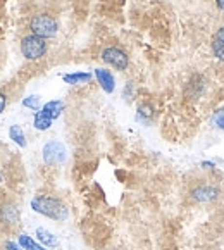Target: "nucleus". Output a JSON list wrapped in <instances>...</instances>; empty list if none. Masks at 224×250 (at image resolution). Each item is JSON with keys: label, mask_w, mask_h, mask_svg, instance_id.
Listing matches in <instances>:
<instances>
[{"label": "nucleus", "mask_w": 224, "mask_h": 250, "mask_svg": "<svg viewBox=\"0 0 224 250\" xmlns=\"http://www.w3.org/2000/svg\"><path fill=\"white\" fill-rule=\"evenodd\" d=\"M31 209L35 212L41 214V216L48 217V219L54 221H66L69 216V210H67L66 204L62 202L57 197L50 195H38L31 200Z\"/></svg>", "instance_id": "1"}, {"label": "nucleus", "mask_w": 224, "mask_h": 250, "mask_svg": "<svg viewBox=\"0 0 224 250\" xmlns=\"http://www.w3.org/2000/svg\"><path fill=\"white\" fill-rule=\"evenodd\" d=\"M30 30H31V35H37V37L47 40V38H52L57 35V31H59V22H57V19L48 14H37V16H33V19L30 21Z\"/></svg>", "instance_id": "2"}, {"label": "nucleus", "mask_w": 224, "mask_h": 250, "mask_svg": "<svg viewBox=\"0 0 224 250\" xmlns=\"http://www.w3.org/2000/svg\"><path fill=\"white\" fill-rule=\"evenodd\" d=\"M21 54L28 61H38L47 54V42L37 35H28L21 42Z\"/></svg>", "instance_id": "3"}, {"label": "nucleus", "mask_w": 224, "mask_h": 250, "mask_svg": "<svg viewBox=\"0 0 224 250\" xmlns=\"http://www.w3.org/2000/svg\"><path fill=\"white\" fill-rule=\"evenodd\" d=\"M221 197V188L217 185L204 183L197 185L190 190V200L195 204H212L219 200Z\"/></svg>", "instance_id": "4"}, {"label": "nucleus", "mask_w": 224, "mask_h": 250, "mask_svg": "<svg viewBox=\"0 0 224 250\" xmlns=\"http://www.w3.org/2000/svg\"><path fill=\"white\" fill-rule=\"evenodd\" d=\"M41 154H43V162L48 166H59L62 162H66L67 159L66 147L57 140H50L48 144H45Z\"/></svg>", "instance_id": "5"}, {"label": "nucleus", "mask_w": 224, "mask_h": 250, "mask_svg": "<svg viewBox=\"0 0 224 250\" xmlns=\"http://www.w3.org/2000/svg\"><path fill=\"white\" fill-rule=\"evenodd\" d=\"M100 57H102L103 62L109 64V66H112V67H116L118 71H124L126 67L129 66L128 54H126L124 50H121V48H118V47L103 48L102 54H100Z\"/></svg>", "instance_id": "6"}, {"label": "nucleus", "mask_w": 224, "mask_h": 250, "mask_svg": "<svg viewBox=\"0 0 224 250\" xmlns=\"http://www.w3.org/2000/svg\"><path fill=\"white\" fill-rule=\"evenodd\" d=\"M21 217V210L14 202L7 200V202L0 204V225L4 226H16Z\"/></svg>", "instance_id": "7"}, {"label": "nucleus", "mask_w": 224, "mask_h": 250, "mask_svg": "<svg viewBox=\"0 0 224 250\" xmlns=\"http://www.w3.org/2000/svg\"><path fill=\"white\" fill-rule=\"evenodd\" d=\"M95 78H97L99 85L102 86V90L105 93H112V92H114L116 80H114V76H112V73H110V71L99 67V69H95Z\"/></svg>", "instance_id": "8"}, {"label": "nucleus", "mask_w": 224, "mask_h": 250, "mask_svg": "<svg viewBox=\"0 0 224 250\" xmlns=\"http://www.w3.org/2000/svg\"><path fill=\"white\" fill-rule=\"evenodd\" d=\"M41 112H43L45 116H48V118L52 119V121H55L57 118H61V114H62L64 110V104L61 102V100H50V102H47L43 107H41Z\"/></svg>", "instance_id": "9"}, {"label": "nucleus", "mask_w": 224, "mask_h": 250, "mask_svg": "<svg viewBox=\"0 0 224 250\" xmlns=\"http://www.w3.org/2000/svg\"><path fill=\"white\" fill-rule=\"evenodd\" d=\"M37 238H38V242H40L43 247H47V249H54V247L59 245V238H57L54 233H50L48 229H45V228H38L37 229Z\"/></svg>", "instance_id": "10"}, {"label": "nucleus", "mask_w": 224, "mask_h": 250, "mask_svg": "<svg viewBox=\"0 0 224 250\" xmlns=\"http://www.w3.org/2000/svg\"><path fill=\"white\" fill-rule=\"evenodd\" d=\"M18 243L22 250H47V247H43L40 242L33 240V236H28V235H24V233L19 235Z\"/></svg>", "instance_id": "11"}, {"label": "nucleus", "mask_w": 224, "mask_h": 250, "mask_svg": "<svg viewBox=\"0 0 224 250\" xmlns=\"http://www.w3.org/2000/svg\"><path fill=\"white\" fill-rule=\"evenodd\" d=\"M62 80L66 81L67 85H83V83H88L92 80V74L90 73H69V74H64Z\"/></svg>", "instance_id": "12"}, {"label": "nucleus", "mask_w": 224, "mask_h": 250, "mask_svg": "<svg viewBox=\"0 0 224 250\" xmlns=\"http://www.w3.org/2000/svg\"><path fill=\"white\" fill-rule=\"evenodd\" d=\"M9 136H11V140L14 142L16 145H19L21 148L26 147V135H24V131H22L21 126L12 125L11 128H9Z\"/></svg>", "instance_id": "13"}, {"label": "nucleus", "mask_w": 224, "mask_h": 250, "mask_svg": "<svg viewBox=\"0 0 224 250\" xmlns=\"http://www.w3.org/2000/svg\"><path fill=\"white\" fill-rule=\"evenodd\" d=\"M52 119L48 118V116H45L41 110H38V112H35L33 116V126L38 129V131H47L48 128L52 126Z\"/></svg>", "instance_id": "14"}, {"label": "nucleus", "mask_w": 224, "mask_h": 250, "mask_svg": "<svg viewBox=\"0 0 224 250\" xmlns=\"http://www.w3.org/2000/svg\"><path fill=\"white\" fill-rule=\"evenodd\" d=\"M152 118H154V109H152V105L142 104V105L138 107V119L143 123H148Z\"/></svg>", "instance_id": "15"}, {"label": "nucleus", "mask_w": 224, "mask_h": 250, "mask_svg": "<svg viewBox=\"0 0 224 250\" xmlns=\"http://www.w3.org/2000/svg\"><path fill=\"white\" fill-rule=\"evenodd\" d=\"M22 105L28 107V109L31 110H40V105H41V100L38 95H30V97H26L24 100H22Z\"/></svg>", "instance_id": "16"}, {"label": "nucleus", "mask_w": 224, "mask_h": 250, "mask_svg": "<svg viewBox=\"0 0 224 250\" xmlns=\"http://www.w3.org/2000/svg\"><path fill=\"white\" fill-rule=\"evenodd\" d=\"M212 54L217 61L224 62V42H217L212 40Z\"/></svg>", "instance_id": "17"}, {"label": "nucleus", "mask_w": 224, "mask_h": 250, "mask_svg": "<svg viewBox=\"0 0 224 250\" xmlns=\"http://www.w3.org/2000/svg\"><path fill=\"white\" fill-rule=\"evenodd\" d=\"M214 125H216L221 131H224V109L217 110L216 114H214Z\"/></svg>", "instance_id": "18"}, {"label": "nucleus", "mask_w": 224, "mask_h": 250, "mask_svg": "<svg viewBox=\"0 0 224 250\" xmlns=\"http://www.w3.org/2000/svg\"><path fill=\"white\" fill-rule=\"evenodd\" d=\"M5 107H7V95L4 92H0V114L5 110Z\"/></svg>", "instance_id": "19"}, {"label": "nucleus", "mask_w": 224, "mask_h": 250, "mask_svg": "<svg viewBox=\"0 0 224 250\" xmlns=\"http://www.w3.org/2000/svg\"><path fill=\"white\" fill-rule=\"evenodd\" d=\"M4 250H22V249H21V247H19V243H14V242H5Z\"/></svg>", "instance_id": "20"}, {"label": "nucleus", "mask_w": 224, "mask_h": 250, "mask_svg": "<svg viewBox=\"0 0 224 250\" xmlns=\"http://www.w3.org/2000/svg\"><path fill=\"white\" fill-rule=\"evenodd\" d=\"M214 40H217V42H224V24L221 26L219 30H217V33L214 35Z\"/></svg>", "instance_id": "21"}, {"label": "nucleus", "mask_w": 224, "mask_h": 250, "mask_svg": "<svg viewBox=\"0 0 224 250\" xmlns=\"http://www.w3.org/2000/svg\"><path fill=\"white\" fill-rule=\"evenodd\" d=\"M204 167V169H214L216 167V164H214L212 161H202V164H200Z\"/></svg>", "instance_id": "22"}, {"label": "nucleus", "mask_w": 224, "mask_h": 250, "mask_svg": "<svg viewBox=\"0 0 224 250\" xmlns=\"http://www.w3.org/2000/svg\"><path fill=\"white\" fill-rule=\"evenodd\" d=\"M214 2H216V5H217V7H219L221 11L224 12V0H214Z\"/></svg>", "instance_id": "23"}, {"label": "nucleus", "mask_w": 224, "mask_h": 250, "mask_svg": "<svg viewBox=\"0 0 224 250\" xmlns=\"http://www.w3.org/2000/svg\"><path fill=\"white\" fill-rule=\"evenodd\" d=\"M4 181V174H2V171H0V183Z\"/></svg>", "instance_id": "24"}]
</instances>
